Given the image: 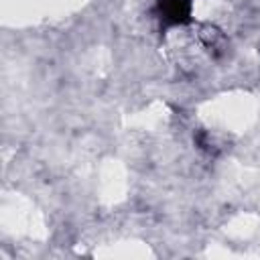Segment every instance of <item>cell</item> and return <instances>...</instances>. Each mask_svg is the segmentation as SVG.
<instances>
[{"mask_svg":"<svg viewBox=\"0 0 260 260\" xmlns=\"http://www.w3.org/2000/svg\"><path fill=\"white\" fill-rule=\"evenodd\" d=\"M156 8H158V16L165 24H185L191 18V2L189 0H158Z\"/></svg>","mask_w":260,"mask_h":260,"instance_id":"6da1fadb","label":"cell"}]
</instances>
